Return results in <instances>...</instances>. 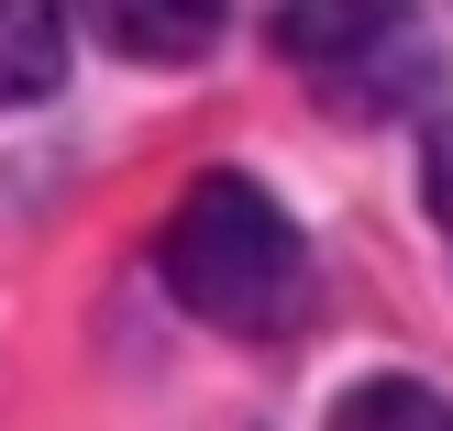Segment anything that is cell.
<instances>
[{"label":"cell","instance_id":"cell-4","mask_svg":"<svg viewBox=\"0 0 453 431\" xmlns=\"http://www.w3.org/2000/svg\"><path fill=\"white\" fill-rule=\"evenodd\" d=\"M66 78V12L56 0H0V111L56 100Z\"/></svg>","mask_w":453,"mask_h":431},{"label":"cell","instance_id":"cell-6","mask_svg":"<svg viewBox=\"0 0 453 431\" xmlns=\"http://www.w3.org/2000/svg\"><path fill=\"white\" fill-rule=\"evenodd\" d=\"M432 211H442V221H453V122H442V133H432Z\"/></svg>","mask_w":453,"mask_h":431},{"label":"cell","instance_id":"cell-3","mask_svg":"<svg viewBox=\"0 0 453 431\" xmlns=\"http://www.w3.org/2000/svg\"><path fill=\"white\" fill-rule=\"evenodd\" d=\"M221 12L233 0H88V22H100L111 56H144V66H188L221 44Z\"/></svg>","mask_w":453,"mask_h":431},{"label":"cell","instance_id":"cell-2","mask_svg":"<svg viewBox=\"0 0 453 431\" xmlns=\"http://www.w3.org/2000/svg\"><path fill=\"white\" fill-rule=\"evenodd\" d=\"M277 44L299 78H321L354 111H398L432 89V44L410 0H277Z\"/></svg>","mask_w":453,"mask_h":431},{"label":"cell","instance_id":"cell-5","mask_svg":"<svg viewBox=\"0 0 453 431\" xmlns=\"http://www.w3.org/2000/svg\"><path fill=\"white\" fill-rule=\"evenodd\" d=\"M332 431H453V410L420 388V376H365V388L332 410Z\"/></svg>","mask_w":453,"mask_h":431},{"label":"cell","instance_id":"cell-1","mask_svg":"<svg viewBox=\"0 0 453 431\" xmlns=\"http://www.w3.org/2000/svg\"><path fill=\"white\" fill-rule=\"evenodd\" d=\"M155 266H166L177 310L211 321V332H233V343H277L310 310V243H299V221H288L255 177H199L166 211Z\"/></svg>","mask_w":453,"mask_h":431}]
</instances>
